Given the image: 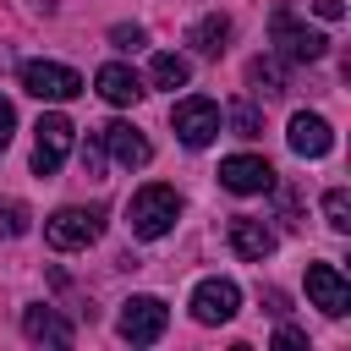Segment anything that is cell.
I'll return each mask as SVG.
<instances>
[{
  "label": "cell",
  "mask_w": 351,
  "mask_h": 351,
  "mask_svg": "<svg viewBox=\"0 0 351 351\" xmlns=\"http://www.w3.org/2000/svg\"><path fill=\"white\" fill-rule=\"evenodd\" d=\"M176 214H181V197H176V186H159V181L143 186V192H132V203H126V225H132V236H143V241L170 236Z\"/></svg>",
  "instance_id": "obj_1"
},
{
  "label": "cell",
  "mask_w": 351,
  "mask_h": 351,
  "mask_svg": "<svg viewBox=\"0 0 351 351\" xmlns=\"http://www.w3.org/2000/svg\"><path fill=\"white\" fill-rule=\"evenodd\" d=\"M269 38H274V49H280L285 60H324V49H329V38H324L318 27H307V22H296L285 0H280L274 16H269Z\"/></svg>",
  "instance_id": "obj_2"
},
{
  "label": "cell",
  "mask_w": 351,
  "mask_h": 351,
  "mask_svg": "<svg viewBox=\"0 0 351 351\" xmlns=\"http://www.w3.org/2000/svg\"><path fill=\"white\" fill-rule=\"evenodd\" d=\"M99 230H104V214L99 208H55L44 219V241L55 252H77V247L99 241Z\"/></svg>",
  "instance_id": "obj_3"
},
{
  "label": "cell",
  "mask_w": 351,
  "mask_h": 351,
  "mask_svg": "<svg viewBox=\"0 0 351 351\" xmlns=\"http://www.w3.org/2000/svg\"><path fill=\"white\" fill-rule=\"evenodd\" d=\"M22 88L33 93V99H49V104H66V99H77L88 82L71 71V66H60V60H27L22 66Z\"/></svg>",
  "instance_id": "obj_4"
},
{
  "label": "cell",
  "mask_w": 351,
  "mask_h": 351,
  "mask_svg": "<svg viewBox=\"0 0 351 351\" xmlns=\"http://www.w3.org/2000/svg\"><path fill=\"white\" fill-rule=\"evenodd\" d=\"M71 121L66 115H38V126H33V170L38 176H55L60 165H66V154H71Z\"/></svg>",
  "instance_id": "obj_5"
},
{
  "label": "cell",
  "mask_w": 351,
  "mask_h": 351,
  "mask_svg": "<svg viewBox=\"0 0 351 351\" xmlns=\"http://www.w3.org/2000/svg\"><path fill=\"white\" fill-rule=\"evenodd\" d=\"M170 121H176V137H181L186 148H208V143L219 137V104H214V99H197V93H192V99L176 104Z\"/></svg>",
  "instance_id": "obj_6"
},
{
  "label": "cell",
  "mask_w": 351,
  "mask_h": 351,
  "mask_svg": "<svg viewBox=\"0 0 351 351\" xmlns=\"http://www.w3.org/2000/svg\"><path fill=\"white\" fill-rule=\"evenodd\" d=\"M165 324H170V307L159 296H132L121 307V340H132V346H154L165 335Z\"/></svg>",
  "instance_id": "obj_7"
},
{
  "label": "cell",
  "mask_w": 351,
  "mask_h": 351,
  "mask_svg": "<svg viewBox=\"0 0 351 351\" xmlns=\"http://www.w3.org/2000/svg\"><path fill=\"white\" fill-rule=\"evenodd\" d=\"M219 186L225 192H241V197L269 192L274 186V165L258 159V154H230V159H219Z\"/></svg>",
  "instance_id": "obj_8"
},
{
  "label": "cell",
  "mask_w": 351,
  "mask_h": 351,
  "mask_svg": "<svg viewBox=\"0 0 351 351\" xmlns=\"http://www.w3.org/2000/svg\"><path fill=\"white\" fill-rule=\"evenodd\" d=\"M307 296L329 318H346L351 313V285H346V274L335 263H307Z\"/></svg>",
  "instance_id": "obj_9"
},
{
  "label": "cell",
  "mask_w": 351,
  "mask_h": 351,
  "mask_svg": "<svg viewBox=\"0 0 351 351\" xmlns=\"http://www.w3.org/2000/svg\"><path fill=\"white\" fill-rule=\"evenodd\" d=\"M236 307H241V291H236V280H197V291H192V318L197 324H230L236 318Z\"/></svg>",
  "instance_id": "obj_10"
},
{
  "label": "cell",
  "mask_w": 351,
  "mask_h": 351,
  "mask_svg": "<svg viewBox=\"0 0 351 351\" xmlns=\"http://www.w3.org/2000/svg\"><path fill=\"white\" fill-rule=\"evenodd\" d=\"M99 143H104V148H110V159H115V165H126V170H143V165L154 159L148 137H143L132 121H110V126L99 132Z\"/></svg>",
  "instance_id": "obj_11"
},
{
  "label": "cell",
  "mask_w": 351,
  "mask_h": 351,
  "mask_svg": "<svg viewBox=\"0 0 351 351\" xmlns=\"http://www.w3.org/2000/svg\"><path fill=\"white\" fill-rule=\"evenodd\" d=\"M274 247H280V236H274L263 219H247V214L230 219V252H236L241 263H263Z\"/></svg>",
  "instance_id": "obj_12"
},
{
  "label": "cell",
  "mask_w": 351,
  "mask_h": 351,
  "mask_svg": "<svg viewBox=\"0 0 351 351\" xmlns=\"http://www.w3.org/2000/svg\"><path fill=\"white\" fill-rule=\"evenodd\" d=\"M285 137H291V148H296L302 159H324V154L335 148V126H329L324 115H307V110L291 115V132H285Z\"/></svg>",
  "instance_id": "obj_13"
},
{
  "label": "cell",
  "mask_w": 351,
  "mask_h": 351,
  "mask_svg": "<svg viewBox=\"0 0 351 351\" xmlns=\"http://www.w3.org/2000/svg\"><path fill=\"white\" fill-rule=\"evenodd\" d=\"M93 88H99V99H110V104H137L148 88H143V77L132 71V66H121V60H110V66H99V77H93Z\"/></svg>",
  "instance_id": "obj_14"
},
{
  "label": "cell",
  "mask_w": 351,
  "mask_h": 351,
  "mask_svg": "<svg viewBox=\"0 0 351 351\" xmlns=\"http://www.w3.org/2000/svg\"><path fill=\"white\" fill-rule=\"evenodd\" d=\"M22 335L44 340V346H71V324L55 307H22Z\"/></svg>",
  "instance_id": "obj_15"
},
{
  "label": "cell",
  "mask_w": 351,
  "mask_h": 351,
  "mask_svg": "<svg viewBox=\"0 0 351 351\" xmlns=\"http://www.w3.org/2000/svg\"><path fill=\"white\" fill-rule=\"evenodd\" d=\"M186 44H192L197 55H225V44H230V16H219V11L197 16L192 33H186Z\"/></svg>",
  "instance_id": "obj_16"
},
{
  "label": "cell",
  "mask_w": 351,
  "mask_h": 351,
  "mask_svg": "<svg viewBox=\"0 0 351 351\" xmlns=\"http://www.w3.org/2000/svg\"><path fill=\"white\" fill-rule=\"evenodd\" d=\"M148 77H154V88H186L192 82V60L186 55H154V66H148Z\"/></svg>",
  "instance_id": "obj_17"
},
{
  "label": "cell",
  "mask_w": 351,
  "mask_h": 351,
  "mask_svg": "<svg viewBox=\"0 0 351 351\" xmlns=\"http://www.w3.org/2000/svg\"><path fill=\"white\" fill-rule=\"evenodd\" d=\"M324 219H329V230H340V236L351 230V192H346V186H329V192H324Z\"/></svg>",
  "instance_id": "obj_18"
},
{
  "label": "cell",
  "mask_w": 351,
  "mask_h": 351,
  "mask_svg": "<svg viewBox=\"0 0 351 351\" xmlns=\"http://www.w3.org/2000/svg\"><path fill=\"white\" fill-rule=\"evenodd\" d=\"M247 77H252L263 93H285V66H280V60H269V55H258V60L247 66Z\"/></svg>",
  "instance_id": "obj_19"
},
{
  "label": "cell",
  "mask_w": 351,
  "mask_h": 351,
  "mask_svg": "<svg viewBox=\"0 0 351 351\" xmlns=\"http://www.w3.org/2000/svg\"><path fill=\"white\" fill-rule=\"evenodd\" d=\"M230 132H236V137H258V132H263V115H258V104L236 99V104H230Z\"/></svg>",
  "instance_id": "obj_20"
},
{
  "label": "cell",
  "mask_w": 351,
  "mask_h": 351,
  "mask_svg": "<svg viewBox=\"0 0 351 351\" xmlns=\"http://www.w3.org/2000/svg\"><path fill=\"white\" fill-rule=\"evenodd\" d=\"M0 230H5V236H22V230H27V208H22V203H5V208H0Z\"/></svg>",
  "instance_id": "obj_21"
},
{
  "label": "cell",
  "mask_w": 351,
  "mask_h": 351,
  "mask_svg": "<svg viewBox=\"0 0 351 351\" xmlns=\"http://www.w3.org/2000/svg\"><path fill=\"white\" fill-rule=\"evenodd\" d=\"M110 44L115 49H143V27H110Z\"/></svg>",
  "instance_id": "obj_22"
},
{
  "label": "cell",
  "mask_w": 351,
  "mask_h": 351,
  "mask_svg": "<svg viewBox=\"0 0 351 351\" xmlns=\"http://www.w3.org/2000/svg\"><path fill=\"white\" fill-rule=\"evenodd\" d=\"M82 170H88V181H99V170H104V143H88V148H82Z\"/></svg>",
  "instance_id": "obj_23"
},
{
  "label": "cell",
  "mask_w": 351,
  "mask_h": 351,
  "mask_svg": "<svg viewBox=\"0 0 351 351\" xmlns=\"http://www.w3.org/2000/svg\"><path fill=\"white\" fill-rule=\"evenodd\" d=\"M11 132H16V110H11V99L0 93V148L11 143Z\"/></svg>",
  "instance_id": "obj_24"
},
{
  "label": "cell",
  "mask_w": 351,
  "mask_h": 351,
  "mask_svg": "<svg viewBox=\"0 0 351 351\" xmlns=\"http://www.w3.org/2000/svg\"><path fill=\"white\" fill-rule=\"evenodd\" d=\"M274 346H285V351H296V346H307V335H302V329H291V324H285V329H280V335H274Z\"/></svg>",
  "instance_id": "obj_25"
},
{
  "label": "cell",
  "mask_w": 351,
  "mask_h": 351,
  "mask_svg": "<svg viewBox=\"0 0 351 351\" xmlns=\"http://www.w3.org/2000/svg\"><path fill=\"white\" fill-rule=\"evenodd\" d=\"M313 11H318L324 22H340V16H346V5H340V0H313Z\"/></svg>",
  "instance_id": "obj_26"
}]
</instances>
